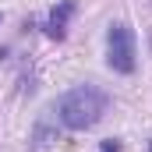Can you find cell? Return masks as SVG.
<instances>
[{"label": "cell", "mask_w": 152, "mask_h": 152, "mask_svg": "<svg viewBox=\"0 0 152 152\" xmlns=\"http://www.w3.org/2000/svg\"><path fill=\"white\" fill-rule=\"evenodd\" d=\"M106 106H110V99H106L103 88H96V85H75V88H67L57 99V120L67 131H85V127H96L103 120Z\"/></svg>", "instance_id": "obj_1"}, {"label": "cell", "mask_w": 152, "mask_h": 152, "mask_svg": "<svg viewBox=\"0 0 152 152\" xmlns=\"http://www.w3.org/2000/svg\"><path fill=\"white\" fill-rule=\"evenodd\" d=\"M106 64L117 75H131L134 71V32L127 25H110L106 32Z\"/></svg>", "instance_id": "obj_2"}, {"label": "cell", "mask_w": 152, "mask_h": 152, "mask_svg": "<svg viewBox=\"0 0 152 152\" xmlns=\"http://www.w3.org/2000/svg\"><path fill=\"white\" fill-rule=\"evenodd\" d=\"M75 14V0H60L53 11H50V21H46V32H50V39H64V32H67V18Z\"/></svg>", "instance_id": "obj_3"}, {"label": "cell", "mask_w": 152, "mask_h": 152, "mask_svg": "<svg viewBox=\"0 0 152 152\" xmlns=\"http://www.w3.org/2000/svg\"><path fill=\"white\" fill-rule=\"evenodd\" d=\"M53 142H57V127H50V117H42V120L36 124V131H32V145H28V152H46Z\"/></svg>", "instance_id": "obj_4"}, {"label": "cell", "mask_w": 152, "mask_h": 152, "mask_svg": "<svg viewBox=\"0 0 152 152\" xmlns=\"http://www.w3.org/2000/svg\"><path fill=\"white\" fill-rule=\"evenodd\" d=\"M99 152H120V142L117 138H106V142H99Z\"/></svg>", "instance_id": "obj_5"}, {"label": "cell", "mask_w": 152, "mask_h": 152, "mask_svg": "<svg viewBox=\"0 0 152 152\" xmlns=\"http://www.w3.org/2000/svg\"><path fill=\"white\" fill-rule=\"evenodd\" d=\"M149 152H152V145H149Z\"/></svg>", "instance_id": "obj_6"}]
</instances>
